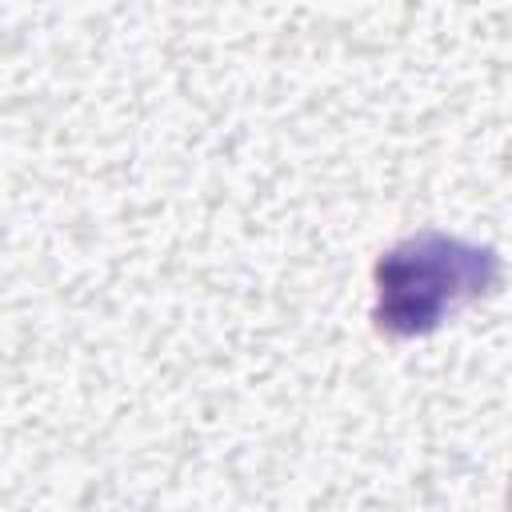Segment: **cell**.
Segmentation results:
<instances>
[{"instance_id": "1", "label": "cell", "mask_w": 512, "mask_h": 512, "mask_svg": "<svg viewBox=\"0 0 512 512\" xmlns=\"http://www.w3.org/2000/svg\"><path fill=\"white\" fill-rule=\"evenodd\" d=\"M496 280V256L488 248L456 244L444 236H420L396 248L380 264V324L396 332L436 328L444 312L472 300Z\"/></svg>"}]
</instances>
